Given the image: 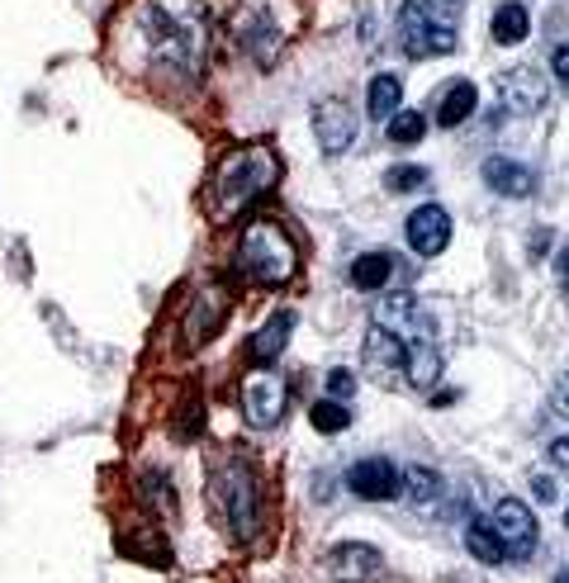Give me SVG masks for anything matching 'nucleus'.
<instances>
[{"label":"nucleus","instance_id":"obj_1","mask_svg":"<svg viewBox=\"0 0 569 583\" xmlns=\"http://www.w3.org/2000/svg\"><path fill=\"white\" fill-rule=\"evenodd\" d=\"M280 180V157L266 148V142H242L232 148L224 162L214 166V210L218 214H238L248 200L276 190Z\"/></svg>","mask_w":569,"mask_h":583},{"label":"nucleus","instance_id":"obj_2","mask_svg":"<svg viewBox=\"0 0 569 583\" xmlns=\"http://www.w3.org/2000/svg\"><path fill=\"white\" fill-rule=\"evenodd\" d=\"M238 266L248 280L266 284V290H280V284L300 276V248H294V238L276 218H252L238 238Z\"/></svg>","mask_w":569,"mask_h":583},{"label":"nucleus","instance_id":"obj_3","mask_svg":"<svg viewBox=\"0 0 569 583\" xmlns=\"http://www.w3.org/2000/svg\"><path fill=\"white\" fill-rule=\"evenodd\" d=\"M210 503L238 541H252L262 527V479L248 460H218L210 474Z\"/></svg>","mask_w":569,"mask_h":583},{"label":"nucleus","instance_id":"obj_4","mask_svg":"<svg viewBox=\"0 0 569 583\" xmlns=\"http://www.w3.org/2000/svg\"><path fill=\"white\" fill-rule=\"evenodd\" d=\"M460 38V0H408L399 10V43L408 58H446Z\"/></svg>","mask_w":569,"mask_h":583},{"label":"nucleus","instance_id":"obj_5","mask_svg":"<svg viewBox=\"0 0 569 583\" xmlns=\"http://www.w3.org/2000/svg\"><path fill=\"white\" fill-rule=\"evenodd\" d=\"M314 134H318V148L328 152V157H342L356 142V110L346 105L342 96H323L314 105Z\"/></svg>","mask_w":569,"mask_h":583},{"label":"nucleus","instance_id":"obj_6","mask_svg":"<svg viewBox=\"0 0 569 583\" xmlns=\"http://www.w3.org/2000/svg\"><path fill=\"white\" fill-rule=\"evenodd\" d=\"M489 527H494V536L503 541L508 555H532L536 550L541 527H536V512L527 508L522 498H503L494 508V517H489Z\"/></svg>","mask_w":569,"mask_h":583},{"label":"nucleus","instance_id":"obj_7","mask_svg":"<svg viewBox=\"0 0 569 583\" xmlns=\"http://www.w3.org/2000/svg\"><path fill=\"white\" fill-rule=\"evenodd\" d=\"M284 404H290V394H284L280 375L270 370L248 375V384H242V413H248L252 427H276L284 418Z\"/></svg>","mask_w":569,"mask_h":583},{"label":"nucleus","instance_id":"obj_8","mask_svg":"<svg viewBox=\"0 0 569 583\" xmlns=\"http://www.w3.org/2000/svg\"><path fill=\"white\" fill-rule=\"evenodd\" d=\"M498 105L508 110V114H532L546 105V76H541L536 67H508V72H498Z\"/></svg>","mask_w":569,"mask_h":583},{"label":"nucleus","instance_id":"obj_9","mask_svg":"<svg viewBox=\"0 0 569 583\" xmlns=\"http://www.w3.org/2000/svg\"><path fill=\"white\" fill-rule=\"evenodd\" d=\"M346 489L366 503H384L404 489V474H399L384 456H370V460H356L352 470H346Z\"/></svg>","mask_w":569,"mask_h":583},{"label":"nucleus","instance_id":"obj_10","mask_svg":"<svg viewBox=\"0 0 569 583\" xmlns=\"http://www.w3.org/2000/svg\"><path fill=\"white\" fill-rule=\"evenodd\" d=\"M446 242H451V214L442 204H418L408 214V248L418 256H437L446 252Z\"/></svg>","mask_w":569,"mask_h":583},{"label":"nucleus","instance_id":"obj_11","mask_svg":"<svg viewBox=\"0 0 569 583\" xmlns=\"http://www.w3.org/2000/svg\"><path fill=\"white\" fill-rule=\"evenodd\" d=\"M366 370L375 375V380H399V370H404V337H394L390 328H380V322H375V328L366 332Z\"/></svg>","mask_w":569,"mask_h":583},{"label":"nucleus","instance_id":"obj_12","mask_svg":"<svg viewBox=\"0 0 569 583\" xmlns=\"http://www.w3.org/2000/svg\"><path fill=\"white\" fill-rule=\"evenodd\" d=\"M484 186L498 190V194H508V200H522V194H532L536 176L527 172L522 162H513V157H489L484 162Z\"/></svg>","mask_w":569,"mask_h":583},{"label":"nucleus","instance_id":"obj_13","mask_svg":"<svg viewBox=\"0 0 569 583\" xmlns=\"http://www.w3.org/2000/svg\"><path fill=\"white\" fill-rule=\"evenodd\" d=\"M290 332H294V314H270V318H266V328H256V337L248 342V356L266 370L270 360H280L284 342H290Z\"/></svg>","mask_w":569,"mask_h":583},{"label":"nucleus","instance_id":"obj_14","mask_svg":"<svg viewBox=\"0 0 569 583\" xmlns=\"http://www.w3.org/2000/svg\"><path fill=\"white\" fill-rule=\"evenodd\" d=\"M404 375L418 389H432L442 380V352H437L432 337H418V342H404Z\"/></svg>","mask_w":569,"mask_h":583},{"label":"nucleus","instance_id":"obj_15","mask_svg":"<svg viewBox=\"0 0 569 583\" xmlns=\"http://www.w3.org/2000/svg\"><path fill=\"white\" fill-rule=\"evenodd\" d=\"M332 569H338L342 583H366L370 574H380V550L361 546V541H352V546H338V550H332Z\"/></svg>","mask_w":569,"mask_h":583},{"label":"nucleus","instance_id":"obj_16","mask_svg":"<svg viewBox=\"0 0 569 583\" xmlns=\"http://www.w3.org/2000/svg\"><path fill=\"white\" fill-rule=\"evenodd\" d=\"M475 105H480V90H475L470 81H451V86L442 90V105H437V124H442V128H456V124L470 119Z\"/></svg>","mask_w":569,"mask_h":583},{"label":"nucleus","instance_id":"obj_17","mask_svg":"<svg viewBox=\"0 0 569 583\" xmlns=\"http://www.w3.org/2000/svg\"><path fill=\"white\" fill-rule=\"evenodd\" d=\"M399 100H404V81H399V76H390V72H380V76L370 81V90H366L370 119H394V114H399Z\"/></svg>","mask_w":569,"mask_h":583},{"label":"nucleus","instance_id":"obj_18","mask_svg":"<svg viewBox=\"0 0 569 583\" xmlns=\"http://www.w3.org/2000/svg\"><path fill=\"white\" fill-rule=\"evenodd\" d=\"M465 546H470V555H475L480 565H503V560H508V550H503V541L494 536L489 517H480V522H470V531H465Z\"/></svg>","mask_w":569,"mask_h":583},{"label":"nucleus","instance_id":"obj_19","mask_svg":"<svg viewBox=\"0 0 569 583\" xmlns=\"http://www.w3.org/2000/svg\"><path fill=\"white\" fill-rule=\"evenodd\" d=\"M390 270H394V262L384 252H366V256H356L352 262V284L356 290H384Z\"/></svg>","mask_w":569,"mask_h":583},{"label":"nucleus","instance_id":"obj_20","mask_svg":"<svg viewBox=\"0 0 569 583\" xmlns=\"http://www.w3.org/2000/svg\"><path fill=\"white\" fill-rule=\"evenodd\" d=\"M218 314H224V294H218V290H204L200 304L190 308V318H195V328H186V332H190V346L204 342V337L218 328Z\"/></svg>","mask_w":569,"mask_h":583},{"label":"nucleus","instance_id":"obj_21","mask_svg":"<svg viewBox=\"0 0 569 583\" xmlns=\"http://www.w3.org/2000/svg\"><path fill=\"white\" fill-rule=\"evenodd\" d=\"M308 422H314V432H323V436H338V432H346L352 413H346V404H338V398H318V404L308 408Z\"/></svg>","mask_w":569,"mask_h":583},{"label":"nucleus","instance_id":"obj_22","mask_svg":"<svg viewBox=\"0 0 569 583\" xmlns=\"http://www.w3.org/2000/svg\"><path fill=\"white\" fill-rule=\"evenodd\" d=\"M527 29H532V15H527L522 5H503L494 15V38L498 43H522Z\"/></svg>","mask_w":569,"mask_h":583},{"label":"nucleus","instance_id":"obj_23","mask_svg":"<svg viewBox=\"0 0 569 583\" xmlns=\"http://www.w3.org/2000/svg\"><path fill=\"white\" fill-rule=\"evenodd\" d=\"M427 134V119L418 110H399L390 119V142H399V148H408V142H422Z\"/></svg>","mask_w":569,"mask_h":583},{"label":"nucleus","instance_id":"obj_24","mask_svg":"<svg viewBox=\"0 0 569 583\" xmlns=\"http://www.w3.org/2000/svg\"><path fill=\"white\" fill-rule=\"evenodd\" d=\"M404 489L413 498H432L437 489H442V479H437L432 470H422V465H413V470H404Z\"/></svg>","mask_w":569,"mask_h":583},{"label":"nucleus","instance_id":"obj_25","mask_svg":"<svg viewBox=\"0 0 569 583\" xmlns=\"http://www.w3.org/2000/svg\"><path fill=\"white\" fill-rule=\"evenodd\" d=\"M384 186H390L394 194H399V190H418V186H427V172H422V166H390Z\"/></svg>","mask_w":569,"mask_h":583},{"label":"nucleus","instance_id":"obj_26","mask_svg":"<svg viewBox=\"0 0 569 583\" xmlns=\"http://www.w3.org/2000/svg\"><path fill=\"white\" fill-rule=\"evenodd\" d=\"M352 389H356V375H352V370H328V394L338 398V404H342L346 394H352Z\"/></svg>","mask_w":569,"mask_h":583},{"label":"nucleus","instance_id":"obj_27","mask_svg":"<svg viewBox=\"0 0 569 583\" xmlns=\"http://www.w3.org/2000/svg\"><path fill=\"white\" fill-rule=\"evenodd\" d=\"M551 72H555V81H560V86H569V43H565V48H555Z\"/></svg>","mask_w":569,"mask_h":583},{"label":"nucleus","instance_id":"obj_28","mask_svg":"<svg viewBox=\"0 0 569 583\" xmlns=\"http://www.w3.org/2000/svg\"><path fill=\"white\" fill-rule=\"evenodd\" d=\"M551 460L560 465V470H569V436H560V442H551Z\"/></svg>","mask_w":569,"mask_h":583},{"label":"nucleus","instance_id":"obj_29","mask_svg":"<svg viewBox=\"0 0 569 583\" xmlns=\"http://www.w3.org/2000/svg\"><path fill=\"white\" fill-rule=\"evenodd\" d=\"M555 408H560V413H565V418H569V380L560 384V394H555Z\"/></svg>","mask_w":569,"mask_h":583},{"label":"nucleus","instance_id":"obj_30","mask_svg":"<svg viewBox=\"0 0 569 583\" xmlns=\"http://www.w3.org/2000/svg\"><path fill=\"white\" fill-rule=\"evenodd\" d=\"M560 284L569 290V252H560Z\"/></svg>","mask_w":569,"mask_h":583},{"label":"nucleus","instance_id":"obj_31","mask_svg":"<svg viewBox=\"0 0 569 583\" xmlns=\"http://www.w3.org/2000/svg\"><path fill=\"white\" fill-rule=\"evenodd\" d=\"M555 583H569V569H560V579H555Z\"/></svg>","mask_w":569,"mask_h":583},{"label":"nucleus","instance_id":"obj_32","mask_svg":"<svg viewBox=\"0 0 569 583\" xmlns=\"http://www.w3.org/2000/svg\"><path fill=\"white\" fill-rule=\"evenodd\" d=\"M565 527H569V508H565Z\"/></svg>","mask_w":569,"mask_h":583}]
</instances>
